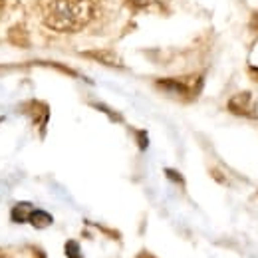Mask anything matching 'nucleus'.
<instances>
[{"instance_id": "6e6552de", "label": "nucleus", "mask_w": 258, "mask_h": 258, "mask_svg": "<svg viewBox=\"0 0 258 258\" xmlns=\"http://www.w3.org/2000/svg\"><path fill=\"white\" fill-rule=\"evenodd\" d=\"M129 2L135 4V6H141V8H143V6H151V4H155L157 0H129Z\"/></svg>"}, {"instance_id": "423d86ee", "label": "nucleus", "mask_w": 258, "mask_h": 258, "mask_svg": "<svg viewBox=\"0 0 258 258\" xmlns=\"http://www.w3.org/2000/svg\"><path fill=\"white\" fill-rule=\"evenodd\" d=\"M30 213H32L30 205H28V203H20V205L12 211V219H14L16 223H24V221L30 219Z\"/></svg>"}, {"instance_id": "f257e3e1", "label": "nucleus", "mask_w": 258, "mask_h": 258, "mask_svg": "<svg viewBox=\"0 0 258 258\" xmlns=\"http://www.w3.org/2000/svg\"><path fill=\"white\" fill-rule=\"evenodd\" d=\"M94 0H46L42 22L54 32H78L94 18Z\"/></svg>"}, {"instance_id": "7ed1b4c3", "label": "nucleus", "mask_w": 258, "mask_h": 258, "mask_svg": "<svg viewBox=\"0 0 258 258\" xmlns=\"http://www.w3.org/2000/svg\"><path fill=\"white\" fill-rule=\"evenodd\" d=\"M157 86L165 92H169V94H175V96H185L189 92L187 86L177 82V80H161V82H157Z\"/></svg>"}, {"instance_id": "9d476101", "label": "nucleus", "mask_w": 258, "mask_h": 258, "mask_svg": "<svg viewBox=\"0 0 258 258\" xmlns=\"http://www.w3.org/2000/svg\"><path fill=\"white\" fill-rule=\"evenodd\" d=\"M139 258H155V256H151V254H141Z\"/></svg>"}, {"instance_id": "0eeeda50", "label": "nucleus", "mask_w": 258, "mask_h": 258, "mask_svg": "<svg viewBox=\"0 0 258 258\" xmlns=\"http://www.w3.org/2000/svg\"><path fill=\"white\" fill-rule=\"evenodd\" d=\"M66 250H68V256L70 258H82V254H80V246H78L74 240H72V242H68Z\"/></svg>"}, {"instance_id": "9b49d317", "label": "nucleus", "mask_w": 258, "mask_h": 258, "mask_svg": "<svg viewBox=\"0 0 258 258\" xmlns=\"http://www.w3.org/2000/svg\"><path fill=\"white\" fill-rule=\"evenodd\" d=\"M0 258H6V256H2V254H0Z\"/></svg>"}, {"instance_id": "39448f33", "label": "nucleus", "mask_w": 258, "mask_h": 258, "mask_svg": "<svg viewBox=\"0 0 258 258\" xmlns=\"http://www.w3.org/2000/svg\"><path fill=\"white\" fill-rule=\"evenodd\" d=\"M92 58H96L99 62H103V64L107 66H113V68H121V60L115 56V54H111V52H94V54H90Z\"/></svg>"}, {"instance_id": "1a4fd4ad", "label": "nucleus", "mask_w": 258, "mask_h": 258, "mask_svg": "<svg viewBox=\"0 0 258 258\" xmlns=\"http://www.w3.org/2000/svg\"><path fill=\"white\" fill-rule=\"evenodd\" d=\"M167 177H171V179H175L177 183H183V179H181L179 175H175V171H167Z\"/></svg>"}, {"instance_id": "f03ea898", "label": "nucleus", "mask_w": 258, "mask_h": 258, "mask_svg": "<svg viewBox=\"0 0 258 258\" xmlns=\"http://www.w3.org/2000/svg\"><path fill=\"white\" fill-rule=\"evenodd\" d=\"M228 109L234 115L248 117V119H258V97L250 92H240L228 99Z\"/></svg>"}, {"instance_id": "20e7f679", "label": "nucleus", "mask_w": 258, "mask_h": 258, "mask_svg": "<svg viewBox=\"0 0 258 258\" xmlns=\"http://www.w3.org/2000/svg\"><path fill=\"white\" fill-rule=\"evenodd\" d=\"M36 228H46V226L52 225V217L44 211H32L30 213V219H28Z\"/></svg>"}]
</instances>
